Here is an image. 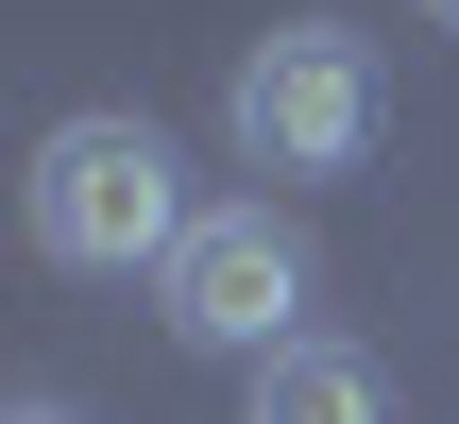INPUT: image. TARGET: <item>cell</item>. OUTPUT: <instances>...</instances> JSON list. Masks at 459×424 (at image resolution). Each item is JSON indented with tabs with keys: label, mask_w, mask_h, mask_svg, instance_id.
Returning <instances> with one entry per match:
<instances>
[{
	"label": "cell",
	"mask_w": 459,
	"mask_h": 424,
	"mask_svg": "<svg viewBox=\"0 0 459 424\" xmlns=\"http://www.w3.org/2000/svg\"><path fill=\"white\" fill-rule=\"evenodd\" d=\"M187 170L153 119H51L34 136V255L51 272H170L187 255Z\"/></svg>",
	"instance_id": "6da1fadb"
},
{
	"label": "cell",
	"mask_w": 459,
	"mask_h": 424,
	"mask_svg": "<svg viewBox=\"0 0 459 424\" xmlns=\"http://www.w3.org/2000/svg\"><path fill=\"white\" fill-rule=\"evenodd\" d=\"M221 136H238V170H273V187L358 170V153H375V34H341V17L255 34L238 85H221Z\"/></svg>",
	"instance_id": "7a4b0ae2"
},
{
	"label": "cell",
	"mask_w": 459,
	"mask_h": 424,
	"mask_svg": "<svg viewBox=\"0 0 459 424\" xmlns=\"http://www.w3.org/2000/svg\"><path fill=\"white\" fill-rule=\"evenodd\" d=\"M426 17H443V34H459V0H426Z\"/></svg>",
	"instance_id": "5b68a950"
},
{
	"label": "cell",
	"mask_w": 459,
	"mask_h": 424,
	"mask_svg": "<svg viewBox=\"0 0 459 424\" xmlns=\"http://www.w3.org/2000/svg\"><path fill=\"white\" fill-rule=\"evenodd\" d=\"M255 424H375V357H358V340H290V357H255Z\"/></svg>",
	"instance_id": "277c9868"
},
{
	"label": "cell",
	"mask_w": 459,
	"mask_h": 424,
	"mask_svg": "<svg viewBox=\"0 0 459 424\" xmlns=\"http://www.w3.org/2000/svg\"><path fill=\"white\" fill-rule=\"evenodd\" d=\"M153 289H170V340H187V357H290L307 238H290L273 204H204V221H187V255H170Z\"/></svg>",
	"instance_id": "3957f363"
},
{
	"label": "cell",
	"mask_w": 459,
	"mask_h": 424,
	"mask_svg": "<svg viewBox=\"0 0 459 424\" xmlns=\"http://www.w3.org/2000/svg\"><path fill=\"white\" fill-rule=\"evenodd\" d=\"M17 424H68V408H17Z\"/></svg>",
	"instance_id": "8992f818"
}]
</instances>
